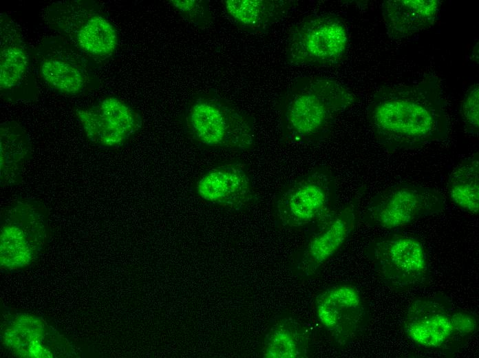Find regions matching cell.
<instances>
[{
	"mask_svg": "<svg viewBox=\"0 0 479 358\" xmlns=\"http://www.w3.org/2000/svg\"><path fill=\"white\" fill-rule=\"evenodd\" d=\"M350 38L346 23L333 13L312 14L290 29L285 50L292 66L329 67L345 57Z\"/></svg>",
	"mask_w": 479,
	"mask_h": 358,
	"instance_id": "obj_5",
	"label": "cell"
},
{
	"mask_svg": "<svg viewBox=\"0 0 479 358\" xmlns=\"http://www.w3.org/2000/svg\"><path fill=\"white\" fill-rule=\"evenodd\" d=\"M87 138L102 148L118 149L141 129L140 113L116 96H107L76 111Z\"/></svg>",
	"mask_w": 479,
	"mask_h": 358,
	"instance_id": "obj_12",
	"label": "cell"
},
{
	"mask_svg": "<svg viewBox=\"0 0 479 358\" xmlns=\"http://www.w3.org/2000/svg\"><path fill=\"white\" fill-rule=\"evenodd\" d=\"M33 56L38 77L58 94L83 96L100 85L96 67L61 36L43 39L33 50Z\"/></svg>",
	"mask_w": 479,
	"mask_h": 358,
	"instance_id": "obj_7",
	"label": "cell"
},
{
	"mask_svg": "<svg viewBox=\"0 0 479 358\" xmlns=\"http://www.w3.org/2000/svg\"><path fill=\"white\" fill-rule=\"evenodd\" d=\"M183 125L187 136L205 148L244 152L255 145L251 118L215 93L193 96L186 106Z\"/></svg>",
	"mask_w": 479,
	"mask_h": 358,
	"instance_id": "obj_3",
	"label": "cell"
},
{
	"mask_svg": "<svg viewBox=\"0 0 479 358\" xmlns=\"http://www.w3.org/2000/svg\"><path fill=\"white\" fill-rule=\"evenodd\" d=\"M460 115L466 134L478 139L479 131V85H471L465 92L460 105Z\"/></svg>",
	"mask_w": 479,
	"mask_h": 358,
	"instance_id": "obj_23",
	"label": "cell"
},
{
	"mask_svg": "<svg viewBox=\"0 0 479 358\" xmlns=\"http://www.w3.org/2000/svg\"><path fill=\"white\" fill-rule=\"evenodd\" d=\"M358 219V200L354 198L317 222L298 262L300 274L305 277L314 275L334 255L352 235Z\"/></svg>",
	"mask_w": 479,
	"mask_h": 358,
	"instance_id": "obj_15",
	"label": "cell"
},
{
	"mask_svg": "<svg viewBox=\"0 0 479 358\" xmlns=\"http://www.w3.org/2000/svg\"><path fill=\"white\" fill-rule=\"evenodd\" d=\"M456 310L436 299H416L405 314L403 330L413 343L427 349L456 344L462 341L456 328Z\"/></svg>",
	"mask_w": 479,
	"mask_h": 358,
	"instance_id": "obj_14",
	"label": "cell"
},
{
	"mask_svg": "<svg viewBox=\"0 0 479 358\" xmlns=\"http://www.w3.org/2000/svg\"><path fill=\"white\" fill-rule=\"evenodd\" d=\"M1 268L15 271L36 261L49 237L47 213L36 200L19 199L1 213Z\"/></svg>",
	"mask_w": 479,
	"mask_h": 358,
	"instance_id": "obj_6",
	"label": "cell"
},
{
	"mask_svg": "<svg viewBox=\"0 0 479 358\" xmlns=\"http://www.w3.org/2000/svg\"><path fill=\"white\" fill-rule=\"evenodd\" d=\"M318 322L341 346L359 337L369 322L368 310L359 291L350 284L331 286L315 299Z\"/></svg>",
	"mask_w": 479,
	"mask_h": 358,
	"instance_id": "obj_13",
	"label": "cell"
},
{
	"mask_svg": "<svg viewBox=\"0 0 479 358\" xmlns=\"http://www.w3.org/2000/svg\"><path fill=\"white\" fill-rule=\"evenodd\" d=\"M356 101L352 91L334 79L313 75L296 78L277 101L282 141L293 145L323 140Z\"/></svg>",
	"mask_w": 479,
	"mask_h": 358,
	"instance_id": "obj_2",
	"label": "cell"
},
{
	"mask_svg": "<svg viewBox=\"0 0 479 358\" xmlns=\"http://www.w3.org/2000/svg\"><path fill=\"white\" fill-rule=\"evenodd\" d=\"M439 0H387L382 4L387 33L395 40L409 39L433 26L440 17Z\"/></svg>",
	"mask_w": 479,
	"mask_h": 358,
	"instance_id": "obj_17",
	"label": "cell"
},
{
	"mask_svg": "<svg viewBox=\"0 0 479 358\" xmlns=\"http://www.w3.org/2000/svg\"><path fill=\"white\" fill-rule=\"evenodd\" d=\"M368 120L376 142L389 152L445 141L449 122L438 79L384 86L372 95Z\"/></svg>",
	"mask_w": 479,
	"mask_h": 358,
	"instance_id": "obj_1",
	"label": "cell"
},
{
	"mask_svg": "<svg viewBox=\"0 0 479 358\" xmlns=\"http://www.w3.org/2000/svg\"><path fill=\"white\" fill-rule=\"evenodd\" d=\"M33 50L15 21L0 14V94L9 102H29L38 96Z\"/></svg>",
	"mask_w": 479,
	"mask_h": 358,
	"instance_id": "obj_11",
	"label": "cell"
},
{
	"mask_svg": "<svg viewBox=\"0 0 479 358\" xmlns=\"http://www.w3.org/2000/svg\"><path fill=\"white\" fill-rule=\"evenodd\" d=\"M0 148L1 187L21 184L24 167L32 156L31 144L25 129L14 120L2 123Z\"/></svg>",
	"mask_w": 479,
	"mask_h": 358,
	"instance_id": "obj_20",
	"label": "cell"
},
{
	"mask_svg": "<svg viewBox=\"0 0 479 358\" xmlns=\"http://www.w3.org/2000/svg\"><path fill=\"white\" fill-rule=\"evenodd\" d=\"M3 344L22 357H53L52 332L42 319L18 314L3 330Z\"/></svg>",
	"mask_w": 479,
	"mask_h": 358,
	"instance_id": "obj_19",
	"label": "cell"
},
{
	"mask_svg": "<svg viewBox=\"0 0 479 358\" xmlns=\"http://www.w3.org/2000/svg\"><path fill=\"white\" fill-rule=\"evenodd\" d=\"M445 208V198L438 190L401 183L376 193L368 204L362 220L370 227L391 231L441 213Z\"/></svg>",
	"mask_w": 479,
	"mask_h": 358,
	"instance_id": "obj_10",
	"label": "cell"
},
{
	"mask_svg": "<svg viewBox=\"0 0 479 358\" xmlns=\"http://www.w3.org/2000/svg\"><path fill=\"white\" fill-rule=\"evenodd\" d=\"M296 1L289 0H225L228 16L240 29L252 34H266L285 19Z\"/></svg>",
	"mask_w": 479,
	"mask_h": 358,
	"instance_id": "obj_18",
	"label": "cell"
},
{
	"mask_svg": "<svg viewBox=\"0 0 479 358\" xmlns=\"http://www.w3.org/2000/svg\"><path fill=\"white\" fill-rule=\"evenodd\" d=\"M47 26L76 46L96 67L108 61L119 45L117 29L93 0L52 2L44 10Z\"/></svg>",
	"mask_w": 479,
	"mask_h": 358,
	"instance_id": "obj_4",
	"label": "cell"
},
{
	"mask_svg": "<svg viewBox=\"0 0 479 358\" xmlns=\"http://www.w3.org/2000/svg\"><path fill=\"white\" fill-rule=\"evenodd\" d=\"M336 195V179L332 169L318 166L282 189L275 202L276 218L286 229L319 222L334 211Z\"/></svg>",
	"mask_w": 479,
	"mask_h": 358,
	"instance_id": "obj_9",
	"label": "cell"
},
{
	"mask_svg": "<svg viewBox=\"0 0 479 358\" xmlns=\"http://www.w3.org/2000/svg\"><path fill=\"white\" fill-rule=\"evenodd\" d=\"M170 5L187 21L198 28H204L212 21L206 1L202 0H170Z\"/></svg>",
	"mask_w": 479,
	"mask_h": 358,
	"instance_id": "obj_24",
	"label": "cell"
},
{
	"mask_svg": "<svg viewBox=\"0 0 479 358\" xmlns=\"http://www.w3.org/2000/svg\"><path fill=\"white\" fill-rule=\"evenodd\" d=\"M447 190L451 201L473 215L479 211V155L475 153L461 160L451 171Z\"/></svg>",
	"mask_w": 479,
	"mask_h": 358,
	"instance_id": "obj_22",
	"label": "cell"
},
{
	"mask_svg": "<svg viewBox=\"0 0 479 358\" xmlns=\"http://www.w3.org/2000/svg\"><path fill=\"white\" fill-rule=\"evenodd\" d=\"M366 254L377 278L394 291L414 288L428 278L425 249L416 235L392 233L381 236L368 245Z\"/></svg>",
	"mask_w": 479,
	"mask_h": 358,
	"instance_id": "obj_8",
	"label": "cell"
},
{
	"mask_svg": "<svg viewBox=\"0 0 479 358\" xmlns=\"http://www.w3.org/2000/svg\"><path fill=\"white\" fill-rule=\"evenodd\" d=\"M196 190L203 200L232 209L244 208L255 197L248 169L237 161L224 162L207 171L198 181Z\"/></svg>",
	"mask_w": 479,
	"mask_h": 358,
	"instance_id": "obj_16",
	"label": "cell"
},
{
	"mask_svg": "<svg viewBox=\"0 0 479 358\" xmlns=\"http://www.w3.org/2000/svg\"><path fill=\"white\" fill-rule=\"evenodd\" d=\"M310 343L307 326L292 317H283L267 331L262 355L264 358H306Z\"/></svg>",
	"mask_w": 479,
	"mask_h": 358,
	"instance_id": "obj_21",
	"label": "cell"
}]
</instances>
